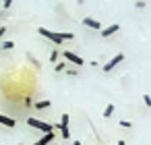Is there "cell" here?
I'll use <instances>...</instances> for the list:
<instances>
[{"label":"cell","mask_w":151,"mask_h":145,"mask_svg":"<svg viewBox=\"0 0 151 145\" xmlns=\"http://www.w3.org/2000/svg\"><path fill=\"white\" fill-rule=\"evenodd\" d=\"M54 145H56V143H54Z\"/></svg>","instance_id":"obj_24"},{"label":"cell","mask_w":151,"mask_h":145,"mask_svg":"<svg viewBox=\"0 0 151 145\" xmlns=\"http://www.w3.org/2000/svg\"><path fill=\"white\" fill-rule=\"evenodd\" d=\"M73 145H81V141H77V139H73Z\"/></svg>","instance_id":"obj_21"},{"label":"cell","mask_w":151,"mask_h":145,"mask_svg":"<svg viewBox=\"0 0 151 145\" xmlns=\"http://www.w3.org/2000/svg\"><path fill=\"white\" fill-rule=\"evenodd\" d=\"M52 139H56V133H54V131L44 133V137H40V139L35 141V145H50V143H52Z\"/></svg>","instance_id":"obj_7"},{"label":"cell","mask_w":151,"mask_h":145,"mask_svg":"<svg viewBox=\"0 0 151 145\" xmlns=\"http://www.w3.org/2000/svg\"><path fill=\"white\" fill-rule=\"evenodd\" d=\"M4 33H6V27H4V25H2V27H0V38H2V35H4Z\"/></svg>","instance_id":"obj_20"},{"label":"cell","mask_w":151,"mask_h":145,"mask_svg":"<svg viewBox=\"0 0 151 145\" xmlns=\"http://www.w3.org/2000/svg\"><path fill=\"white\" fill-rule=\"evenodd\" d=\"M0 50H2V48H0Z\"/></svg>","instance_id":"obj_23"},{"label":"cell","mask_w":151,"mask_h":145,"mask_svg":"<svg viewBox=\"0 0 151 145\" xmlns=\"http://www.w3.org/2000/svg\"><path fill=\"white\" fill-rule=\"evenodd\" d=\"M83 25H85V27H91V29H95V31L101 29V23H99L97 19H91V17H85V19H83Z\"/></svg>","instance_id":"obj_8"},{"label":"cell","mask_w":151,"mask_h":145,"mask_svg":"<svg viewBox=\"0 0 151 145\" xmlns=\"http://www.w3.org/2000/svg\"><path fill=\"white\" fill-rule=\"evenodd\" d=\"M118 145H126V143H124V139H120V141H118Z\"/></svg>","instance_id":"obj_22"},{"label":"cell","mask_w":151,"mask_h":145,"mask_svg":"<svg viewBox=\"0 0 151 145\" xmlns=\"http://www.w3.org/2000/svg\"><path fill=\"white\" fill-rule=\"evenodd\" d=\"M143 102H145V106H147V108H151V95H147V93H145V95H143Z\"/></svg>","instance_id":"obj_14"},{"label":"cell","mask_w":151,"mask_h":145,"mask_svg":"<svg viewBox=\"0 0 151 145\" xmlns=\"http://www.w3.org/2000/svg\"><path fill=\"white\" fill-rule=\"evenodd\" d=\"M0 124H2V126H9V128H15V126H17L15 118H11V116H4V114H0Z\"/></svg>","instance_id":"obj_9"},{"label":"cell","mask_w":151,"mask_h":145,"mask_svg":"<svg viewBox=\"0 0 151 145\" xmlns=\"http://www.w3.org/2000/svg\"><path fill=\"white\" fill-rule=\"evenodd\" d=\"M13 6V0H2V9H11Z\"/></svg>","instance_id":"obj_15"},{"label":"cell","mask_w":151,"mask_h":145,"mask_svg":"<svg viewBox=\"0 0 151 145\" xmlns=\"http://www.w3.org/2000/svg\"><path fill=\"white\" fill-rule=\"evenodd\" d=\"M122 60H124V54H116L114 58H110V60L104 64V73H112V71H114V69L122 62Z\"/></svg>","instance_id":"obj_4"},{"label":"cell","mask_w":151,"mask_h":145,"mask_svg":"<svg viewBox=\"0 0 151 145\" xmlns=\"http://www.w3.org/2000/svg\"><path fill=\"white\" fill-rule=\"evenodd\" d=\"M37 31H40V35L48 38V40H50V42H54L56 46H58V44H62L64 40H75V35H73V33H66V31H50V29H46V27H40Z\"/></svg>","instance_id":"obj_1"},{"label":"cell","mask_w":151,"mask_h":145,"mask_svg":"<svg viewBox=\"0 0 151 145\" xmlns=\"http://www.w3.org/2000/svg\"><path fill=\"white\" fill-rule=\"evenodd\" d=\"M60 56H64V60L66 62H73V64H77V66H81L85 60L81 58V56H77L75 52H64V54H60Z\"/></svg>","instance_id":"obj_5"},{"label":"cell","mask_w":151,"mask_h":145,"mask_svg":"<svg viewBox=\"0 0 151 145\" xmlns=\"http://www.w3.org/2000/svg\"><path fill=\"white\" fill-rule=\"evenodd\" d=\"M58 58H60V52H56V50H54V52L50 54V62H54V64H56V62H58Z\"/></svg>","instance_id":"obj_13"},{"label":"cell","mask_w":151,"mask_h":145,"mask_svg":"<svg viewBox=\"0 0 151 145\" xmlns=\"http://www.w3.org/2000/svg\"><path fill=\"white\" fill-rule=\"evenodd\" d=\"M64 66H66L64 62H56V71H58V73H60V71H64Z\"/></svg>","instance_id":"obj_17"},{"label":"cell","mask_w":151,"mask_h":145,"mask_svg":"<svg viewBox=\"0 0 151 145\" xmlns=\"http://www.w3.org/2000/svg\"><path fill=\"white\" fill-rule=\"evenodd\" d=\"M120 126H124V128H130V126H132V124H130V122H128V120H120Z\"/></svg>","instance_id":"obj_18"},{"label":"cell","mask_w":151,"mask_h":145,"mask_svg":"<svg viewBox=\"0 0 151 145\" xmlns=\"http://www.w3.org/2000/svg\"><path fill=\"white\" fill-rule=\"evenodd\" d=\"M118 29H120V25H118V23H112V25H108V27H101L99 31H101V35H104V38H110V35L118 33Z\"/></svg>","instance_id":"obj_6"},{"label":"cell","mask_w":151,"mask_h":145,"mask_svg":"<svg viewBox=\"0 0 151 145\" xmlns=\"http://www.w3.org/2000/svg\"><path fill=\"white\" fill-rule=\"evenodd\" d=\"M66 75H79V71L77 69H70V71H66Z\"/></svg>","instance_id":"obj_19"},{"label":"cell","mask_w":151,"mask_h":145,"mask_svg":"<svg viewBox=\"0 0 151 145\" xmlns=\"http://www.w3.org/2000/svg\"><path fill=\"white\" fill-rule=\"evenodd\" d=\"M50 106H52L50 100H40V102H35L31 108H35V110H46V108H50Z\"/></svg>","instance_id":"obj_10"},{"label":"cell","mask_w":151,"mask_h":145,"mask_svg":"<svg viewBox=\"0 0 151 145\" xmlns=\"http://www.w3.org/2000/svg\"><path fill=\"white\" fill-rule=\"evenodd\" d=\"M134 6H137V9H145V6H147V4H145V2H143V0H137V2H134Z\"/></svg>","instance_id":"obj_16"},{"label":"cell","mask_w":151,"mask_h":145,"mask_svg":"<svg viewBox=\"0 0 151 145\" xmlns=\"http://www.w3.org/2000/svg\"><path fill=\"white\" fill-rule=\"evenodd\" d=\"M27 124L31 126V128H37V131H42V133H50V131H54V126L50 124V122H44V120H40V118H27Z\"/></svg>","instance_id":"obj_2"},{"label":"cell","mask_w":151,"mask_h":145,"mask_svg":"<svg viewBox=\"0 0 151 145\" xmlns=\"http://www.w3.org/2000/svg\"><path fill=\"white\" fill-rule=\"evenodd\" d=\"M0 48H2V50H13V48H15V42L4 40V42H0Z\"/></svg>","instance_id":"obj_12"},{"label":"cell","mask_w":151,"mask_h":145,"mask_svg":"<svg viewBox=\"0 0 151 145\" xmlns=\"http://www.w3.org/2000/svg\"><path fill=\"white\" fill-rule=\"evenodd\" d=\"M114 110H116V106H114V104H108L106 110H104V118H110V116L114 114Z\"/></svg>","instance_id":"obj_11"},{"label":"cell","mask_w":151,"mask_h":145,"mask_svg":"<svg viewBox=\"0 0 151 145\" xmlns=\"http://www.w3.org/2000/svg\"><path fill=\"white\" fill-rule=\"evenodd\" d=\"M68 124H70V116L68 114H62L60 116V122L56 124V128L62 133V139H70V131H68Z\"/></svg>","instance_id":"obj_3"}]
</instances>
